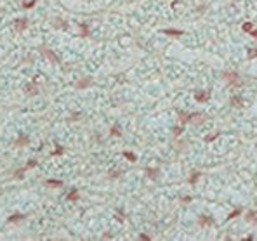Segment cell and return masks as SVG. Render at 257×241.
<instances>
[{
  "label": "cell",
  "instance_id": "12",
  "mask_svg": "<svg viewBox=\"0 0 257 241\" xmlns=\"http://www.w3.org/2000/svg\"><path fill=\"white\" fill-rule=\"evenodd\" d=\"M28 142H30V137L28 135H19L16 141V146H26Z\"/></svg>",
  "mask_w": 257,
  "mask_h": 241
},
{
  "label": "cell",
  "instance_id": "13",
  "mask_svg": "<svg viewBox=\"0 0 257 241\" xmlns=\"http://www.w3.org/2000/svg\"><path fill=\"white\" fill-rule=\"evenodd\" d=\"M146 173H148L150 179H156L158 173H160V170H158V168H146Z\"/></svg>",
  "mask_w": 257,
  "mask_h": 241
},
{
  "label": "cell",
  "instance_id": "22",
  "mask_svg": "<svg viewBox=\"0 0 257 241\" xmlns=\"http://www.w3.org/2000/svg\"><path fill=\"white\" fill-rule=\"evenodd\" d=\"M111 135H115V137L122 135V134H120V127H118V125H113V127H111Z\"/></svg>",
  "mask_w": 257,
  "mask_h": 241
},
{
  "label": "cell",
  "instance_id": "19",
  "mask_svg": "<svg viewBox=\"0 0 257 241\" xmlns=\"http://www.w3.org/2000/svg\"><path fill=\"white\" fill-rule=\"evenodd\" d=\"M238 215H241V208H236V210H233L229 215H228V220H231V219H236Z\"/></svg>",
  "mask_w": 257,
  "mask_h": 241
},
{
  "label": "cell",
  "instance_id": "23",
  "mask_svg": "<svg viewBox=\"0 0 257 241\" xmlns=\"http://www.w3.org/2000/svg\"><path fill=\"white\" fill-rule=\"evenodd\" d=\"M217 137H219V132H214L212 135H207V137H205V142H212V141L217 139Z\"/></svg>",
  "mask_w": 257,
  "mask_h": 241
},
{
  "label": "cell",
  "instance_id": "15",
  "mask_svg": "<svg viewBox=\"0 0 257 241\" xmlns=\"http://www.w3.org/2000/svg\"><path fill=\"white\" fill-rule=\"evenodd\" d=\"M247 220H248V222H257V212H255V210H248V214H247Z\"/></svg>",
  "mask_w": 257,
  "mask_h": 241
},
{
  "label": "cell",
  "instance_id": "28",
  "mask_svg": "<svg viewBox=\"0 0 257 241\" xmlns=\"http://www.w3.org/2000/svg\"><path fill=\"white\" fill-rule=\"evenodd\" d=\"M33 166H37V161H35V160H30V161L26 163V168H33Z\"/></svg>",
  "mask_w": 257,
  "mask_h": 241
},
{
  "label": "cell",
  "instance_id": "25",
  "mask_svg": "<svg viewBox=\"0 0 257 241\" xmlns=\"http://www.w3.org/2000/svg\"><path fill=\"white\" fill-rule=\"evenodd\" d=\"M35 4H37V0H30V2H26V4H23V7H24V9H32Z\"/></svg>",
  "mask_w": 257,
  "mask_h": 241
},
{
  "label": "cell",
  "instance_id": "9",
  "mask_svg": "<svg viewBox=\"0 0 257 241\" xmlns=\"http://www.w3.org/2000/svg\"><path fill=\"white\" fill-rule=\"evenodd\" d=\"M92 85V80L91 78H85V80H80L78 83H76V89H87V87Z\"/></svg>",
  "mask_w": 257,
  "mask_h": 241
},
{
  "label": "cell",
  "instance_id": "8",
  "mask_svg": "<svg viewBox=\"0 0 257 241\" xmlns=\"http://www.w3.org/2000/svg\"><path fill=\"white\" fill-rule=\"evenodd\" d=\"M231 106L243 108V99H241V96H233L231 97Z\"/></svg>",
  "mask_w": 257,
  "mask_h": 241
},
{
  "label": "cell",
  "instance_id": "3",
  "mask_svg": "<svg viewBox=\"0 0 257 241\" xmlns=\"http://www.w3.org/2000/svg\"><path fill=\"white\" fill-rule=\"evenodd\" d=\"M214 224V219H210V217H207V215H200L198 217V225H202V227H205V225H212Z\"/></svg>",
  "mask_w": 257,
  "mask_h": 241
},
{
  "label": "cell",
  "instance_id": "18",
  "mask_svg": "<svg viewBox=\"0 0 257 241\" xmlns=\"http://www.w3.org/2000/svg\"><path fill=\"white\" fill-rule=\"evenodd\" d=\"M198 179H200V172H193L191 177L188 179V182H189V184H195L196 181H198Z\"/></svg>",
  "mask_w": 257,
  "mask_h": 241
},
{
  "label": "cell",
  "instance_id": "14",
  "mask_svg": "<svg viewBox=\"0 0 257 241\" xmlns=\"http://www.w3.org/2000/svg\"><path fill=\"white\" fill-rule=\"evenodd\" d=\"M23 219H24V215H21V214H14V215H11V217L7 219V222H21Z\"/></svg>",
  "mask_w": 257,
  "mask_h": 241
},
{
  "label": "cell",
  "instance_id": "7",
  "mask_svg": "<svg viewBox=\"0 0 257 241\" xmlns=\"http://www.w3.org/2000/svg\"><path fill=\"white\" fill-rule=\"evenodd\" d=\"M193 113H186V111H179V122L181 123H186V122H191Z\"/></svg>",
  "mask_w": 257,
  "mask_h": 241
},
{
  "label": "cell",
  "instance_id": "31",
  "mask_svg": "<svg viewBox=\"0 0 257 241\" xmlns=\"http://www.w3.org/2000/svg\"><path fill=\"white\" fill-rule=\"evenodd\" d=\"M139 239H144V241H150V239H151V238H150V236H148V234H139Z\"/></svg>",
  "mask_w": 257,
  "mask_h": 241
},
{
  "label": "cell",
  "instance_id": "1",
  "mask_svg": "<svg viewBox=\"0 0 257 241\" xmlns=\"http://www.w3.org/2000/svg\"><path fill=\"white\" fill-rule=\"evenodd\" d=\"M222 78H224L229 85H236V87L243 85V80H240V75H238L236 71H224V73H222Z\"/></svg>",
  "mask_w": 257,
  "mask_h": 241
},
{
  "label": "cell",
  "instance_id": "10",
  "mask_svg": "<svg viewBox=\"0 0 257 241\" xmlns=\"http://www.w3.org/2000/svg\"><path fill=\"white\" fill-rule=\"evenodd\" d=\"M45 184H47V186H50V188H61V186H63V181H56V179H47V181H45Z\"/></svg>",
  "mask_w": 257,
  "mask_h": 241
},
{
  "label": "cell",
  "instance_id": "6",
  "mask_svg": "<svg viewBox=\"0 0 257 241\" xmlns=\"http://www.w3.org/2000/svg\"><path fill=\"white\" fill-rule=\"evenodd\" d=\"M42 52L45 54V56H47V57L50 59V61H52L54 64H59V59H58V56H56L54 52H50V50H49V49H45V47L42 49Z\"/></svg>",
  "mask_w": 257,
  "mask_h": 241
},
{
  "label": "cell",
  "instance_id": "11",
  "mask_svg": "<svg viewBox=\"0 0 257 241\" xmlns=\"http://www.w3.org/2000/svg\"><path fill=\"white\" fill-rule=\"evenodd\" d=\"M80 37H89V24L87 23H80Z\"/></svg>",
  "mask_w": 257,
  "mask_h": 241
},
{
  "label": "cell",
  "instance_id": "2",
  "mask_svg": "<svg viewBox=\"0 0 257 241\" xmlns=\"http://www.w3.org/2000/svg\"><path fill=\"white\" fill-rule=\"evenodd\" d=\"M209 99H210V92H205V90L195 92V101L196 102H207Z\"/></svg>",
  "mask_w": 257,
  "mask_h": 241
},
{
  "label": "cell",
  "instance_id": "27",
  "mask_svg": "<svg viewBox=\"0 0 257 241\" xmlns=\"http://www.w3.org/2000/svg\"><path fill=\"white\" fill-rule=\"evenodd\" d=\"M28 90H30V94H37V90H38V89H37L35 85H33V83H30V85H28Z\"/></svg>",
  "mask_w": 257,
  "mask_h": 241
},
{
  "label": "cell",
  "instance_id": "32",
  "mask_svg": "<svg viewBox=\"0 0 257 241\" xmlns=\"http://www.w3.org/2000/svg\"><path fill=\"white\" fill-rule=\"evenodd\" d=\"M250 37L257 38V30H252V31H250Z\"/></svg>",
  "mask_w": 257,
  "mask_h": 241
},
{
  "label": "cell",
  "instance_id": "4",
  "mask_svg": "<svg viewBox=\"0 0 257 241\" xmlns=\"http://www.w3.org/2000/svg\"><path fill=\"white\" fill-rule=\"evenodd\" d=\"M66 199H68V201H78V199H80V193H78V189H71L70 193L66 194Z\"/></svg>",
  "mask_w": 257,
  "mask_h": 241
},
{
  "label": "cell",
  "instance_id": "5",
  "mask_svg": "<svg viewBox=\"0 0 257 241\" xmlns=\"http://www.w3.org/2000/svg\"><path fill=\"white\" fill-rule=\"evenodd\" d=\"M163 33H165V35H169V37H181L182 33V30H174V28H165V30H163Z\"/></svg>",
  "mask_w": 257,
  "mask_h": 241
},
{
  "label": "cell",
  "instance_id": "20",
  "mask_svg": "<svg viewBox=\"0 0 257 241\" xmlns=\"http://www.w3.org/2000/svg\"><path fill=\"white\" fill-rule=\"evenodd\" d=\"M241 30H243V31H247V33H250L252 30H254V23H243Z\"/></svg>",
  "mask_w": 257,
  "mask_h": 241
},
{
  "label": "cell",
  "instance_id": "29",
  "mask_svg": "<svg viewBox=\"0 0 257 241\" xmlns=\"http://www.w3.org/2000/svg\"><path fill=\"white\" fill-rule=\"evenodd\" d=\"M181 201H182V203H189V201H191V196H182Z\"/></svg>",
  "mask_w": 257,
  "mask_h": 241
},
{
  "label": "cell",
  "instance_id": "17",
  "mask_svg": "<svg viewBox=\"0 0 257 241\" xmlns=\"http://www.w3.org/2000/svg\"><path fill=\"white\" fill-rule=\"evenodd\" d=\"M123 156H125L128 161H137V156H136L132 151H123Z\"/></svg>",
  "mask_w": 257,
  "mask_h": 241
},
{
  "label": "cell",
  "instance_id": "21",
  "mask_svg": "<svg viewBox=\"0 0 257 241\" xmlns=\"http://www.w3.org/2000/svg\"><path fill=\"white\" fill-rule=\"evenodd\" d=\"M26 170H28L26 166H23V168H17V170L14 172V175H16L17 179H21V177H23V173H24V172H26Z\"/></svg>",
  "mask_w": 257,
  "mask_h": 241
},
{
  "label": "cell",
  "instance_id": "24",
  "mask_svg": "<svg viewBox=\"0 0 257 241\" xmlns=\"http://www.w3.org/2000/svg\"><path fill=\"white\" fill-rule=\"evenodd\" d=\"M63 153H64V148L58 146V149H54V151H52V156H59V155H63Z\"/></svg>",
  "mask_w": 257,
  "mask_h": 241
},
{
  "label": "cell",
  "instance_id": "26",
  "mask_svg": "<svg viewBox=\"0 0 257 241\" xmlns=\"http://www.w3.org/2000/svg\"><path fill=\"white\" fill-rule=\"evenodd\" d=\"M254 57H257V49H250L248 50V59H254Z\"/></svg>",
  "mask_w": 257,
  "mask_h": 241
},
{
  "label": "cell",
  "instance_id": "16",
  "mask_svg": "<svg viewBox=\"0 0 257 241\" xmlns=\"http://www.w3.org/2000/svg\"><path fill=\"white\" fill-rule=\"evenodd\" d=\"M26 19H17L16 21V30L17 31H23V30H24V28H26Z\"/></svg>",
  "mask_w": 257,
  "mask_h": 241
},
{
  "label": "cell",
  "instance_id": "30",
  "mask_svg": "<svg viewBox=\"0 0 257 241\" xmlns=\"http://www.w3.org/2000/svg\"><path fill=\"white\" fill-rule=\"evenodd\" d=\"M174 134H176V135L182 134V127H176V129H174Z\"/></svg>",
  "mask_w": 257,
  "mask_h": 241
}]
</instances>
